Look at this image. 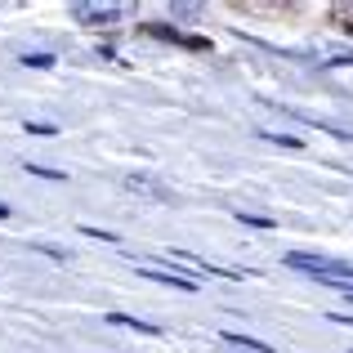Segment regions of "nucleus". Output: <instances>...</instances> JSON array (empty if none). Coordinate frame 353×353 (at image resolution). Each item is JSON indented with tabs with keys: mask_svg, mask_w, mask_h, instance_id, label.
Instances as JSON below:
<instances>
[{
	"mask_svg": "<svg viewBox=\"0 0 353 353\" xmlns=\"http://www.w3.org/2000/svg\"><path fill=\"white\" fill-rule=\"evenodd\" d=\"M286 264L304 268V273L318 277V282H353V264H340V259H327V255H304V250H291Z\"/></svg>",
	"mask_w": 353,
	"mask_h": 353,
	"instance_id": "1",
	"label": "nucleus"
},
{
	"mask_svg": "<svg viewBox=\"0 0 353 353\" xmlns=\"http://www.w3.org/2000/svg\"><path fill=\"white\" fill-rule=\"evenodd\" d=\"M139 277H148V282H165V286H179V291H197V277H188V273H157V268L139 264Z\"/></svg>",
	"mask_w": 353,
	"mask_h": 353,
	"instance_id": "2",
	"label": "nucleus"
},
{
	"mask_svg": "<svg viewBox=\"0 0 353 353\" xmlns=\"http://www.w3.org/2000/svg\"><path fill=\"white\" fill-rule=\"evenodd\" d=\"M108 322H112V327H130V331H143V336H161V327H157V322L130 318V313H108Z\"/></svg>",
	"mask_w": 353,
	"mask_h": 353,
	"instance_id": "3",
	"label": "nucleus"
},
{
	"mask_svg": "<svg viewBox=\"0 0 353 353\" xmlns=\"http://www.w3.org/2000/svg\"><path fill=\"white\" fill-rule=\"evenodd\" d=\"M72 14H77V18H85V23H112V18H117V9H90V5H77Z\"/></svg>",
	"mask_w": 353,
	"mask_h": 353,
	"instance_id": "4",
	"label": "nucleus"
},
{
	"mask_svg": "<svg viewBox=\"0 0 353 353\" xmlns=\"http://www.w3.org/2000/svg\"><path fill=\"white\" fill-rule=\"evenodd\" d=\"M224 345H237V349H250V353H277L273 345H264V340H250V336H224Z\"/></svg>",
	"mask_w": 353,
	"mask_h": 353,
	"instance_id": "5",
	"label": "nucleus"
},
{
	"mask_svg": "<svg viewBox=\"0 0 353 353\" xmlns=\"http://www.w3.org/2000/svg\"><path fill=\"white\" fill-rule=\"evenodd\" d=\"M125 183H130V188H139V192H157V197H165V188L157 179H148V174H130Z\"/></svg>",
	"mask_w": 353,
	"mask_h": 353,
	"instance_id": "6",
	"label": "nucleus"
},
{
	"mask_svg": "<svg viewBox=\"0 0 353 353\" xmlns=\"http://www.w3.org/2000/svg\"><path fill=\"white\" fill-rule=\"evenodd\" d=\"M27 134H41V139H50V134H59V130H54V125H45V121H27Z\"/></svg>",
	"mask_w": 353,
	"mask_h": 353,
	"instance_id": "7",
	"label": "nucleus"
},
{
	"mask_svg": "<svg viewBox=\"0 0 353 353\" xmlns=\"http://www.w3.org/2000/svg\"><path fill=\"white\" fill-rule=\"evenodd\" d=\"M27 68H54V54H27Z\"/></svg>",
	"mask_w": 353,
	"mask_h": 353,
	"instance_id": "8",
	"label": "nucleus"
},
{
	"mask_svg": "<svg viewBox=\"0 0 353 353\" xmlns=\"http://www.w3.org/2000/svg\"><path fill=\"white\" fill-rule=\"evenodd\" d=\"M27 174H41V179H68L63 170H50V165H27Z\"/></svg>",
	"mask_w": 353,
	"mask_h": 353,
	"instance_id": "9",
	"label": "nucleus"
},
{
	"mask_svg": "<svg viewBox=\"0 0 353 353\" xmlns=\"http://www.w3.org/2000/svg\"><path fill=\"white\" fill-rule=\"evenodd\" d=\"M241 224H250V228H273V219H264V215H246V210H241Z\"/></svg>",
	"mask_w": 353,
	"mask_h": 353,
	"instance_id": "10",
	"label": "nucleus"
}]
</instances>
